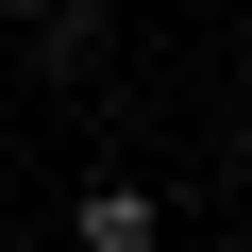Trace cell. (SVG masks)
Segmentation results:
<instances>
[{
  "label": "cell",
  "instance_id": "1",
  "mask_svg": "<svg viewBox=\"0 0 252 252\" xmlns=\"http://www.w3.org/2000/svg\"><path fill=\"white\" fill-rule=\"evenodd\" d=\"M67 235H84V252H152V235H168V202H152V185H84V202H67Z\"/></svg>",
  "mask_w": 252,
  "mask_h": 252
},
{
  "label": "cell",
  "instance_id": "2",
  "mask_svg": "<svg viewBox=\"0 0 252 252\" xmlns=\"http://www.w3.org/2000/svg\"><path fill=\"white\" fill-rule=\"evenodd\" d=\"M0 17H17V34H34V51H51V67H67V51H84V0H0Z\"/></svg>",
  "mask_w": 252,
  "mask_h": 252
},
{
  "label": "cell",
  "instance_id": "3",
  "mask_svg": "<svg viewBox=\"0 0 252 252\" xmlns=\"http://www.w3.org/2000/svg\"><path fill=\"white\" fill-rule=\"evenodd\" d=\"M235 185H252V118H235Z\"/></svg>",
  "mask_w": 252,
  "mask_h": 252
}]
</instances>
